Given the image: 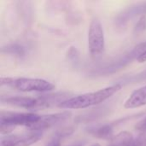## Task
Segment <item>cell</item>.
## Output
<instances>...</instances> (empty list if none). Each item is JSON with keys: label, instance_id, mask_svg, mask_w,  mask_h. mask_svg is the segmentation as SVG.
Segmentation results:
<instances>
[{"label": "cell", "instance_id": "obj_1", "mask_svg": "<svg viewBox=\"0 0 146 146\" xmlns=\"http://www.w3.org/2000/svg\"><path fill=\"white\" fill-rule=\"evenodd\" d=\"M122 87L121 84H115L105 88L100 89L97 92H88L75 97L69 98L68 99L62 102L57 106L61 109H68V110H78V109H86L91 106L98 105L110 98L114 94L118 92Z\"/></svg>", "mask_w": 146, "mask_h": 146}, {"label": "cell", "instance_id": "obj_2", "mask_svg": "<svg viewBox=\"0 0 146 146\" xmlns=\"http://www.w3.org/2000/svg\"><path fill=\"white\" fill-rule=\"evenodd\" d=\"M69 93L68 92H56L52 94H44L36 98L32 97H21V96H15L9 97L5 99L2 98L3 103H6L7 104L30 110H37L40 109L49 108L55 104H60L62 102L68 99Z\"/></svg>", "mask_w": 146, "mask_h": 146}, {"label": "cell", "instance_id": "obj_3", "mask_svg": "<svg viewBox=\"0 0 146 146\" xmlns=\"http://www.w3.org/2000/svg\"><path fill=\"white\" fill-rule=\"evenodd\" d=\"M105 49V38L101 21L94 18L90 24L88 31V50L92 56H101Z\"/></svg>", "mask_w": 146, "mask_h": 146}, {"label": "cell", "instance_id": "obj_4", "mask_svg": "<svg viewBox=\"0 0 146 146\" xmlns=\"http://www.w3.org/2000/svg\"><path fill=\"white\" fill-rule=\"evenodd\" d=\"M10 86L22 92H47L53 91L56 88L55 85L51 82L46 80L36 78H14Z\"/></svg>", "mask_w": 146, "mask_h": 146}, {"label": "cell", "instance_id": "obj_5", "mask_svg": "<svg viewBox=\"0 0 146 146\" xmlns=\"http://www.w3.org/2000/svg\"><path fill=\"white\" fill-rule=\"evenodd\" d=\"M41 115L35 113H21L12 111H2L0 115V124L11 127L22 126L30 129L40 119Z\"/></svg>", "mask_w": 146, "mask_h": 146}, {"label": "cell", "instance_id": "obj_6", "mask_svg": "<svg viewBox=\"0 0 146 146\" xmlns=\"http://www.w3.org/2000/svg\"><path fill=\"white\" fill-rule=\"evenodd\" d=\"M42 136V132L35 131L17 135H6L1 138L0 146H30L40 140Z\"/></svg>", "mask_w": 146, "mask_h": 146}, {"label": "cell", "instance_id": "obj_7", "mask_svg": "<svg viewBox=\"0 0 146 146\" xmlns=\"http://www.w3.org/2000/svg\"><path fill=\"white\" fill-rule=\"evenodd\" d=\"M71 116V113L68 111H63L60 113L41 115L38 121L34 124L29 130L35 132H42L44 130L49 129L52 127H55L62 122L66 121Z\"/></svg>", "mask_w": 146, "mask_h": 146}, {"label": "cell", "instance_id": "obj_8", "mask_svg": "<svg viewBox=\"0 0 146 146\" xmlns=\"http://www.w3.org/2000/svg\"><path fill=\"white\" fill-rule=\"evenodd\" d=\"M146 105V86L133 91L124 104L125 109H135Z\"/></svg>", "mask_w": 146, "mask_h": 146}, {"label": "cell", "instance_id": "obj_9", "mask_svg": "<svg viewBox=\"0 0 146 146\" xmlns=\"http://www.w3.org/2000/svg\"><path fill=\"white\" fill-rule=\"evenodd\" d=\"M146 12V3H142L141 5L138 4L135 7H130L127 9H126L122 14H121L118 16L117 22L121 25H124L127 23L129 19H131L133 16H136L139 14H144Z\"/></svg>", "mask_w": 146, "mask_h": 146}, {"label": "cell", "instance_id": "obj_10", "mask_svg": "<svg viewBox=\"0 0 146 146\" xmlns=\"http://www.w3.org/2000/svg\"><path fill=\"white\" fill-rule=\"evenodd\" d=\"M90 133L98 139H112L113 137V129L112 127L110 125H104L98 127L94 128L93 130H91Z\"/></svg>", "mask_w": 146, "mask_h": 146}, {"label": "cell", "instance_id": "obj_11", "mask_svg": "<svg viewBox=\"0 0 146 146\" xmlns=\"http://www.w3.org/2000/svg\"><path fill=\"white\" fill-rule=\"evenodd\" d=\"M6 50L8 52L11 53V54L18 55V56H22L25 53L24 48H22L21 46H20L18 44H11V45L8 46Z\"/></svg>", "mask_w": 146, "mask_h": 146}, {"label": "cell", "instance_id": "obj_12", "mask_svg": "<svg viewBox=\"0 0 146 146\" xmlns=\"http://www.w3.org/2000/svg\"><path fill=\"white\" fill-rule=\"evenodd\" d=\"M146 29V15H143L136 24L134 32L135 33H141Z\"/></svg>", "mask_w": 146, "mask_h": 146}, {"label": "cell", "instance_id": "obj_13", "mask_svg": "<svg viewBox=\"0 0 146 146\" xmlns=\"http://www.w3.org/2000/svg\"><path fill=\"white\" fill-rule=\"evenodd\" d=\"M146 80V69L142 71L141 73L136 74L135 76L132 77L130 79L131 81H142V80Z\"/></svg>", "mask_w": 146, "mask_h": 146}, {"label": "cell", "instance_id": "obj_14", "mask_svg": "<svg viewBox=\"0 0 146 146\" xmlns=\"http://www.w3.org/2000/svg\"><path fill=\"white\" fill-rule=\"evenodd\" d=\"M135 129L141 133L146 132V117L142 121H140L139 123H137V125L135 126Z\"/></svg>", "mask_w": 146, "mask_h": 146}, {"label": "cell", "instance_id": "obj_15", "mask_svg": "<svg viewBox=\"0 0 146 146\" xmlns=\"http://www.w3.org/2000/svg\"><path fill=\"white\" fill-rule=\"evenodd\" d=\"M13 80H14V78H12V77H1L0 85H1V86H10Z\"/></svg>", "mask_w": 146, "mask_h": 146}, {"label": "cell", "instance_id": "obj_16", "mask_svg": "<svg viewBox=\"0 0 146 146\" xmlns=\"http://www.w3.org/2000/svg\"><path fill=\"white\" fill-rule=\"evenodd\" d=\"M60 141H61V139L55 136L52 139V140L46 145V146H60Z\"/></svg>", "mask_w": 146, "mask_h": 146}, {"label": "cell", "instance_id": "obj_17", "mask_svg": "<svg viewBox=\"0 0 146 146\" xmlns=\"http://www.w3.org/2000/svg\"><path fill=\"white\" fill-rule=\"evenodd\" d=\"M139 62H140V63H142V62H146V52L145 53V54H143L138 60H137Z\"/></svg>", "mask_w": 146, "mask_h": 146}, {"label": "cell", "instance_id": "obj_18", "mask_svg": "<svg viewBox=\"0 0 146 146\" xmlns=\"http://www.w3.org/2000/svg\"><path fill=\"white\" fill-rule=\"evenodd\" d=\"M71 146H82V145H81V144H77V145H74Z\"/></svg>", "mask_w": 146, "mask_h": 146}, {"label": "cell", "instance_id": "obj_19", "mask_svg": "<svg viewBox=\"0 0 146 146\" xmlns=\"http://www.w3.org/2000/svg\"><path fill=\"white\" fill-rule=\"evenodd\" d=\"M128 146H135V144H134V140H133V142L130 145H128Z\"/></svg>", "mask_w": 146, "mask_h": 146}, {"label": "cell", "instance_id": "obj_20", "mask_svg": "<svg viewBox=\"0 0 146 146\" xmlns=\"http://www.w3.org/2000/svg\"><path fill=\"white\" fill-rule=\"evenodd\" d=\"M92 146H101L100 145H98V144H94L93 145H92Z\"/></svg>", "mask_w": 146, "mask_h": 146}]
</instances>
